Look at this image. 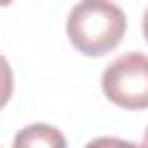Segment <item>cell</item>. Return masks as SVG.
Masks as SVG:
<instances>
[{
  "label": "cell",
  "instance_id": "cell-1",
  "mask_svg": "<svg viewBox=\"0 0 148 148\" xmlns=\"http://www.w3.org/2000/svg\"><path fill=\"white\" fill-rule=\"evenodd\" d=\"M125 30V12L111 0H79L67 14V37L88 58L113 51L123 42Z\"/></svg>",
  "mask_w": 148,
  "mask_h": 148
},
{
  "label": "cell",
  "instance_id": "cell-2",
  "mask_svg": "<svg viewBox=\"0 0 148 148\" xmlns=\"http://www.w3.org/2000/svg\"><path fill=\"white\" fill-rule=\"evenodd\" d=\"M102 90L120 109H148V56L141 51L118 56L102 74Z\"/></svg>",
  "mask_w": 148,
  "mask_h": 148
},
{
  "label": "cell",
  "instance_id": "cell-3",
  "mask_svg": "<svg viewBox=\"0 0 148 148\" xmlns=\"http://www.w3.org/2000/svg\"><path fill=\"white\" fill-rule=\"evenodd\" d=\"M12 148H67V139L53 125L32 123L14 134Z\"/></svg>",
  "mask_w": 148,
  "mask_h": 148
},
{
  "label": "cell",
  "instance_id": "cell-4",
  "mask_svg": "<svg viewBox=\"0 0 148 148\" xmlns=\"http://www.w3.org/2000/svg\"><path fill=\"white\" fill-rule=\"evenodd\" d=\"M83 148H146L143 143H134L127 139H118V136H97L92 141H88Z\"/></svg>",
  "mask_w": 148,
  "mask_h": 148
},
{
  "label": "cell",
  "instance_id": "cell-5",
  "mask_svg": "<svg viewBox=\"0 0 148 148\" xmlns=\"http://www.w3.org/2000/svg\"><path fill=\"white\" fill-rule=\"evenodd\" d=\"M141 30H143V39L148 42V7L143 12V18H141Z\"/></svg>",
  "mask_w": 148,
  "mask_h": 148
},
{
  "label": "cell",
  "instance_id": "cell-6",
  "mask_svg": "<svg viewBox=\"0 0 148 148\" xmlns=\"http://www.w3.org/2000/svg\"><path fill=\"white\" fill-rule=\"evenodd\" d=\"M143 146L148 148V127H146V132H143Z\"/></svg>",
  "mask_w": 148,
  "mask_h": 148
},
{
  "label": "cell",
  "instance_id": "cell-7",
  "mask_svg": "<svg viewBox=\"0 0 148 148\" xmlns=\"http://www.w3.org/2000/svg\"><path fill=\"white\" fill-rule=\"evenodd\" d=\"M9 2H12V0H2V5H9Z\"/></svg>",
  "mask_w": 148,
  "mask_h": 148
}]
</instances>
